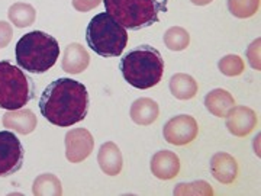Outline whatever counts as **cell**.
<instances>
[{
    "mask_svg": "<svg viewBox=\"0 0 261 196\" xmlns=\"http://www.w3.org/2000/svg\"><path fill=\"white\" fill-rule=\"evenodd\" d=\"M32 193L37 196H60L63 195V186L57 176L51 175V173H44L35 179V182L32 185Z\"/></svg>",
    "mask_w": 261,
    "mask_h": 196,
    "instance_id": "ffe728a7",
    "label": "cell"
},
{
    "mask_svg": "<svg viewBox=\"0 0 261 196\" xmlns=\"http://www.w3.org/2000/svg\"><path fill=\"white\" fill-rule=\"evenodd\" d=\"M226 128L235 137H245L257 125V113L247 106H233L226 113Z\"/></svg>",
    "mask_w": 261,
    "mask_h": 196,
    "instance_id": "30bf717a",
    "label": "cell"
},
{
    "mask_svg": "<svg viewBox=\"0 0 261 196\" xmlns=\"http://www.w3.org/2000/svg\"><path fill=\"white\" fill-rule=\"evenodd\" d=\"M170 92L171 94L180 99V101H189L193 99L197 93V82L192 76L185 75V73H177L170 79Z\"/></svg>",
    "mask_w": 261,
    "mask_h": 196,
    "instance_id": "ac0fdd59",
    "label": "cell"
},
{
    "mask_svg": "<svg viewBox=\"0 0 261 196\" xmlns=\"http://www.w3.org/2000/svg\"><path fill=\"white\" fill-rule=\"evenodd\" d=\"M15 57L22 70L42 75L57 63L60 57V45L56 38L47 32L32 31L19 39Z\"/></svg>",
    "mask_w": 261,
    "mask_h": 196,
    "instance_id": "3957f363",
    "label": "cell"
},
{
    "mask_svg": "<svg viewBox=\"0 0 261 196\" xmlns=\"http://www.w3.org/2000/svg\"><path fill=\"white\" fill-rule=\"evenodd\" d=\"M173 193L177 196L181 195H202V196H211L214 195V189L212 186L205 182V180H197V182H192V183H178L177 186L174 187Z\"/></svg>",
    "mask_w": 261,
    "mask_h": 196,
    "instance_id": "603a6c76",
    "label": "cell"
},
{
    "mask_svg": "<svg viewBox=\"0 0 261 196\" xmlns=\"http://www.w3.org/2000/svg\"><path fill=\"white\" fill-rule=\"evenodd\" d=\"M25 150L13 131H0V178L15 175L23 166Z\"/></svg>",
    "mask_w": 261,
    "mask_h": 196,
    "instance_id": "52a82bcc",
    "label": "cell"
},
{
    "mask_svg": "<svg viewBox=\"0 0 261 196\" xmlns=\"http://www.w3.org/2000/svg\"><path fill=\"white\" fill-rule=\"evenodd\" d=\"M65 157L70 163H82L94 147L93 135L86 128H74L65 134Z\"/></svg>",
    "mask_w": 261,
    "mask_h": 196,
    "instance_id": "9c48e42d",
    "label": "cell"
},
{
    "mask_svg": "<svg viewBox=\"0 0 261 196\" xmlns=\"http://www.w3.org/2000/svg\"><path fill=\"white\" fill-rule=\"evenodd\" d=\"M228 9L235 18H251L260 9V0H228Z\"/></svg>",
    "mask_w": 261,
    "mask_h": 196,
    "instance_id": "7402d4cb",
    "label": "cell"
},
{
    "mask_svg": "<svg viewBox=\"0 0 261 196\" xmlns=\"http://www.w3.org/2000/svg\"><path fill=\"white\" fill-rule=\"evenodd\" d=\"M103 0H73V8L79 12H89L97 8Z\"/></svg>",
    "mask_w": 261,
    "mask_h": 196,
    "instance_id": "4316f807",
    "label": "cell"
},
{
    "mask_svg": "<svg viewBox=\"0 0 261 196\" xmlns=\"http://www.w3.org/2000/svg\"><path fill=\"white\" fill-rule=\"evenodd\" d=\"M199 134V125L190 115H177L164 125L163 135L168 144L187 145L195 140Z\"/></svg>",
    "mask_w": 261,
    "mask_h": 196,
    "instance_id": "ba28073f",
    "label": "cell"
},
{
    "mask_svg": "<svg viewBox=\"0 0 261 196\" xmlns=\"http://www.w3.org/2000/svg\"><path fill=\"white\" fill-rule=\"evenodd\" d=\"M90 97L86 86L61 77L48 84L39 99L41 115L57 127H71L82 122L89 112Z\"/></svg>",
    "mask_w": 261,
    "mask_h": 196,
    "instance_id": "6da1fadb",
    "label": "cell"
},
{
    "mask_svg": "<svg viewBox=\"0 0 261 196\" xmlns=\"http://www.w3.org/2000/svg\"><path fill=\"white\" fill-rule=\"evenodd\" d=\"M35 96V83L20 67L8 60L0 61V108L16 111Z\"/></svg>",
    "mask_w": 261,
    "mask_h": 196,
    "instance_id": "8992f818",
    "label": "cell"
},
{
    "mask_svg": "<svg viewBox=\"0 0 261 196\" xmlns=\"http://www.w3.org/2000/svg\"><path fill=\"white\" fill-rule=\"evenodd\" d=\"M105 8L122 27L130 31L148 28L167 12L168 0H103Z\"/></svg>",
    "mask_w": 261,
    "mask_h": 196,
    "instance_id": "277c9868",
    "label": "cell"
},
{
    "mask_svg": "<svg viewBox=\"0 0 261 196\" xmlns=\"http://www.w3.org/2000/svg\"><path fill=\"white\" fill-rule=\"evenodd\" d=\"M10 22L18 28H28L37 19V10L29 3H15L8 10Z\"/></svg>",
    "mask_w": 261,
    "mask_h": 196,
    "instance_id": "d6986e66",
    "label": "cell"
},
{
    "mask_svg": "<svg viewBox=\"0 0 261 196\" xmlns=\"http://www.w3.org/2000/svg\"><path fill=\"white\" fill-rule=\"evenodd\" d=\"M129 115L130 119L138 125H142V127L151 125L159 118V103L149 99V97H140L132 103Z\"/></svg>",
    "mask_w": 261,
    "mask_h": 196,
    "instance_id": "2e32d148",
    "label": "cell"
},
{
    "mask_svg": "<svg viewBox=\"0 0 261 196\" xmlns=\"http://www.w3.org/2000/svg\"><path fill=\"white\" fill-rule=\"evenodd\" d=\"M3 127L8 130L18 132L22 135L31 134L35 131L38 125L37 115L32 112L31 109H16V111H8L3 115Z\"/></svg>",
    "mask_w": 261,
    "mask_h": 196,
    "instance_id": "4fadbf2b",
    "label": "cell"
},
{
    "mask_svg": "<svg viewBox=\"0 0 261 196\" xmlns=\"http://www.w3.org/2000/svg\"><path fill=\"white\" fill-rule=\"evenodd\" d=\"M164 44L170 51H183L190 44V35L181 27H171L164 34Z\"/></svg>",
    "mask_w": 261,
    "mask_h": 196,
    "instance_id": "44dd1931",
    "label": "cell"
},
{
    "mask_svg": "<svg viewBox=\"0 0 261 196\" xmlns=\"http://www.w3.org/2000/svg\"><path fill=\"white\" fill-rule=\"evenodd\" d=\"M97 163L105 175L118 176L121 173L122 166H123V159H122L119 147L112 141L102 144L99 149V153H97Z\"/></svg>",
    "mask_w": 261,
    "mask_h": 196,
    "instance_id": "9a60e30c",
    "label": "cell"
},
{
    "mask_svg": "<svg viewBox=\"0 0 261 196\" xmlns=\"http://www.w3.org/2000/svg\"><path fill=\"white\" fill-rule=\"evenodd\" d=\"M86 42L97 56L119 57L128 44V32L112 15L103 12L96 15L87 25Z\"/></svg>",
    "mask_w": 261,
    "mask_h": 196,
    "instance_id": "5b68a950",
    "label": "cell"
},
{
    "mask_svg": "<svg viewBox=\"0 0 261 196\" xmlns=\"http://www.w3.org/2000/svg\"><path fill=\"white\" fill-rule=\"evenodd\" d=\"M211 173L218 182L231 185L238 178V163L228 153H216L211 160Z\"/></svg>",
    "mask_w": 261,
    "mask_h": 196,
    "instance_id": "7c38bea8",
    "label": "cell"
},
{
    "mask_svg": "<svg viewBox=\"0 0 261 196\" xmlns=\"http://www.w3.org/2000/svg\"><path fill=\"white\" fill-rule=\"evenodd\" d=\"M12 37H13L12 25L5 20H0V48L8 47L12 41Z\"/></svg>",
    "mask_w": 261,
    "mask_h": 196,
    "instance_id": "484cf974",
    "label": "cell"
},
{
    "mask_svg": "<svg viewBox=\"0 0 261 196\" xmlns=\"http://www.w3.org/2000/svg\"><path fill=\"white\" fill-rule=\"evenodd\" d=\"M149 167L151 173L160 180H171L180 172V159L173 151L161 150L152 156Z\"/></svg>",
    "mask_w": 261,
    "mask_h": 196,
    "instance_id": "8fae6325",
    "label": "cell"
},
{
    "mask_svg": "<svg viewBox=\"0 0 261 196\" xmlns=\"http://www.w3.org/2000/svg\"><path fill=\"white\" fill-rule=\"evenodd\" d=\"M193 5L196 6H206V5H209V3H212L214 0H190Z\"/></svg>",
    "mask_w": 261,
    "mask_h": 196,
    "instance_id": "83f0119b",
    "label": "cell"
},
{
    "mask_svg": "<svg viewBox=\"0 0 261 196\" xmlns=\"http://www.w3.org/2000/svg\"><path fill=\"white\" fill-rule=\"evenodd\" d=\"M90 64V56L87 53V50L82 45L73 42L70 45H67L61 61V67L65 73L68 75H80Z\"/></svg>",
    "mask_w": 261,
    "mask_h": 196,
    "instance_id": "5bb4252c",
    "label": "cell"
},
{
    "mask_svg": "<svg viewBox=\"0 0 261 196\" xmlns=\"http://www.w3.org/2000/svg\"><path fill=\"white\" fill-rule=\"evenodd\" d=\"M205 106L209 112L218 118H225L235 106L232 94L225 89H215L205 96Z\"/></svg>",
    "mask_w": 261,
    "mask_h": 196,
    "instance_id": "e0dca14e",
    "label": "cell"
},
{
    "mask_svg": "<svg viewBox=\"0 0 261 196\" xmlns=\"http://www.w3.org/2000/svg\"><path fill=\"white\" fill-rule=\"evenodd\" d=\"M218 67H219L221 73L228 77L243 75V71L245 70L244 60L237 54H228L224 58H221V61L218 63Z\"/></svg>",
    "mask_w": 261,
    "mask_h": 196,
    "instance_id": "cb8c5ba5",
    "label": "cell"
},
{
    "mask_svg": "<svg viewBox=\"0 0 261 196\" xmlns=\"http://www.w3.org/2000/svg\"><path fill=\"white\" fill-rule=\"evenodd\" d=\"M119 70L132 87L147 90L161 82L164 75V60L159 50L151 45H140L121 58Z\"/></svg>",
    "mask_w": 261,
    "mask_h": 196,
    "instance_id": "7a4b0ae2",
    "label": "cell"
},
{
    "mask_svg": "<svg viewBox=\"0 0 261 196\" xmlns=\"http://www.w3.org/2000/svg\"><path fill=\"white\" fill-rule=\"evenodd\" d=\"M260 44L261 39L257 38L255 41H252L251 45L247 48V58L250 61V64L254 70L260 71L261 70V63H260Z\"/></svg>",
    "mask_w": 261,
    "mask_h": 196,
    "instance_id": "d4e9b609",
    "label": "cell"
}]
</instances>
